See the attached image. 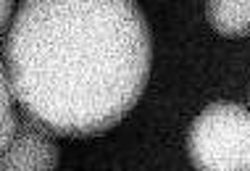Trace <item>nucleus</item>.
Returning a JSON list of instances; mask_svg holds the SVG:
<instances>
[{"instance_id": "f257e3e1", "label": "nucleus", "mask_w": 250, "mask_h": 171, "mask_svg": "<svg viewBox=\"0 0 250 171\" xmlns=\"http://www.w3.org/2000/svg\"><path fill=\"white\" fill-rule=\"evenodd\" d=\"M150 61L134 0H21L3 45L13 100L56 137H98L126 119Z\"/></svg>"}, {"instance_id": "f03ea898", "label": "nucleus", "mask_w": 250, "mask_h": 171, "mask_svg": "<svg viewBox=\"0 0 250 171\" xmlns=\"http://www.w3.org/2000/svg\"><path fill=\"white\" fill-rule=\"evenodd\" d=\"M195 171H250V111L219 100L198 113L187 132Z\"/></svg>"}, {"instance_id": "7ed1b4c3", "label": "nucleus", "mask_w": 250, "mask_h": 171, "mask_svg": "<svg viewBox=\"0 0 250 171\" xmlns=\"http://www.w3.org/2000/svg\"><path fill=\"white\" fill-rule=\"evenodd\" d=\"M61 150L48 129L19 116V127L11 145L0 153V171H56Z\"/></svg>"}, {"instance_id": "20e7f679", "label": "nucleus", "mask_w": 250, "mask_h": 171, "mask_svg": "<svg viewBox=\"0 0 250 171\" xmlns=\"http://www.w3.org/2000/svg\"><path fill=\"white\" fill-rule=\"evenodd\" d=\"M208 24L224 37L250 34V0H208Z\"/></svg>"}, {"instance_id": "39448f33", "label": "nucleus", "mask_w": 250, "mask_h": 171, "mask_svg": "<svg viewBox=\"0 0 250 171\" xmlns=\"http://www.w3.org/2000/svg\"><path fill=\"white\" fill-rule=\"evenodd\" d=\"M16 127H19V116L13 111L8 74H5V64L0 61V153L11 145L13 134H16Z\"/></svg>"}, {"instance_id": "423d86ee", "label": "nucleus", "mask_w": 250, "mask_h": 171, "mask_svg": "<svg viewBox=\"0 0 250 171\" xmlns=\"http://www.w3.org/2000/svg\"><path fill=\"white\" fill-rule=\"evenodd\" d=\"M13 3H16V0H0V37L5 34V26H11Z\"/></svg>"}]
</instances>
